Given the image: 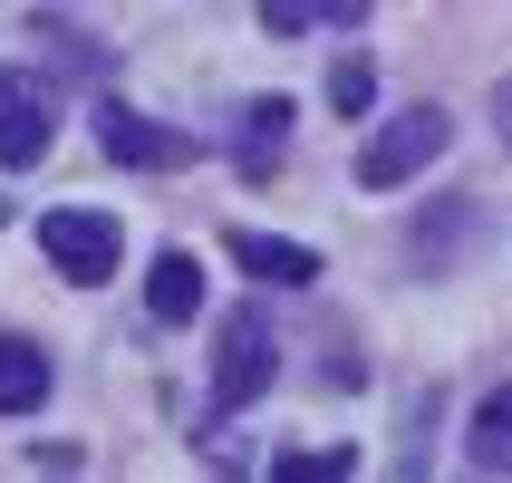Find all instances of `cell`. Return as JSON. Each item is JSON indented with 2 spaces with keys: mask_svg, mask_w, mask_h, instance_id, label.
<instances>
[{
  "mask_svg": "<svg viewBox=\"0 0 512 483\" xmlns=\"http://www.w3.org/2000/svg\"><path fill=\"white\" fill-rule=\"evenodd\" d=\"M474 474H512V397L493 387L484 416H474Z\"/></svg>",
  "mask_w": 512,
  "mask_h": 483,
  "instance_id": "10",
  "label": "cell"
},
{
  "mask_svg": "<svg viewBox=\"0 0 512 483\" xmlns=\"http://www.w3.org/2000/svg\"><path fill=\"white\" fill-rule=\"evenodd\" d=\"M445 145H455V116L445 107H397L368 145H358V184H368V194H397V184H416Z\"/></svg>",
  "mask_w": 512,
  "mask_h": 483,
  "instance_id": "1",
  "label": "cell"
},
{
  "mask_svg": "<svg viewBox=\"0 0 512 483\" xmlns=\"http://www.w3.org/2000/svg\"><path fill=\"white\" fill-rule=\"evenodd\" d=\"M493 126H503V145H512V78L493 87Z\"/></svg>",
  "mask_w": 512,
  "mask_h": 483,
  "instance_id": "15",
  "label": "cell"
},
{
  "mask_svg": "<svg viewBox=\"0 0 512 483\" xmlns=\"http://www.w3.org/2000/svg\"><path fill=\"white\" fill-rule=\"evenodd\" d=\"M261 29H271V39H300L310 10H300V0H261Z\"/></svg>",
  "mask_w": 512,
  "mask_h": 483,
  "instance_id": "13",
  "label": "cell"
},
{
  "mask_svg": "<svg viewBox=\"0 0 512 483\" xmlns=\"http://www.w3.org/2000/svg\"><path fill=\"white\" fill-rule=\"evenodd\" d=\"M49 397V348L39 339H0V416H29Z\"/></svg>",
  "mask_w": 512,
  "mask_h": 483,
  "instance_id": "8",
  "label": "cell"
},
{
  "mask_svg": "<svg viewBox=\"0 0 512 483\" xmlns=\"http://www.w3.org/2000/svg\"><path fill=\"white\" fill-rule=\"evenodd\" d=\"M300 10H310V20H339V29L368 20V0H300Z\"/></svg>",
  "mask_w": 512,
  "mask_h": 483,
  "instance_id": "14",
  "label": "cell"
},
{
  "mask_svg": "<svg viewBox=\"0 0 512 483\" xmlns=\"http://www.w3.org/2000/svg\"><path fill=\"white\" fill-rule=\"evenodd\" d=\"M49 116H58L49 87L29 78V68H0V165H10V174H29L39 155H49V136H58Z\"/></svg>",
  "mask_w": 512,
  "mask_h": 483,
  "instance_id": "4",
  "label": "cell"
},
{
  "mask_svg": "<svg viewBox=\"0 0 512 483\" xmlns=\"http://www.w3.org/2000/svg\"><path fill=\"white\" fill-rule=\"evenodd\" d=\"M145 310L165 319V329H184V319L203 310V271H194V252H155V271H145Z\"/></svg>",
  "mask_w": 512,
  "mask_h": 483,
  "instance_id": "7",
  "label": "cell"
},
{
  "mask_svg": "<svg viewBox=\"0 0 512 483\" xmlns=\"http://www.w3.org/2000/svg\"><path fill=\"white\" fill-rule=\"evenodd\" d=\"M97 145H107V165H145V174L194 165V136H184V126H155V116H136V107H97Z\"/></svg>",
  "mask_w": 512,
  "mask_h": 483,
  "instance_id": "5",
  "label": "cell"
},
{
  "mask_svg": "<svg viewBox=\"0 0 512 483\" xmlns=\"http://www.w3.org/2000/svg\"><path fill=\"white\" fill-rule=\"evenodd\" d=\"M39 252H49L58 281H78V290L116 281V223L107 213H49V223H39Z\"/></svg>",
  "mask_w": 512,
  "mask_h": 483,
  "instance_id": "3",
  "label": "cell"
},
{
  "mask_svg": "<svg viewBox=\"0 0 512 483\" xmlns=\"http://www.w3.org/2000/svg\"><path fill=\"white\" fill-rule=\"evenodd\" d=\"M329 107H339V116H368L377 107V68H368V58H339V68H329Z\"/></svg>",
  "mask_w": 512,
  "mask_h": 483,
  "instance_id": "11",
  "label": "cell"
},
{
  "mask_svg": "<svg viewBox=\"0 0 512 483\" xmlns=\"http://www.w3.org/2000/svg\"><path fill=\"white\" fill-rule=\"evenodd\" d=\"M339 474H358V455H281V483H339Z\"/></svg>",
  "mask_w": 512,
  "mask_h": 483,
  "instance_id": "12",
  "label": "cell"
},
{
  "mask_svg": "<svg viewBox=\"0 0 512 483\" xmlns=\"http://www.w3.org/2000/svg\"><path fill=\"white\" fill-rule=\"evenodd\" d=\"M271 377H281L271 319H261V310H232L223 319V358H213V416H242L252 397H271Z\"/></svg>",
  "mask_w": 512,
  "mask_h": 483,
  "instance_id": "2",
  "label": "cell"
},
{
  "mask_svg": "<svg viewBox=\"0 0 512 483\" xmlns=\"http://www.w3.org/2000/svg\"><path fill=\"white\" fill-rule=\"evenodd\" d=\"M232 261L252 281H281V290H310L319 281V252L310 242H281V232H232Z\"/></svg>",
  "mask_w": 512,
  "mask_h": 483,
  "instance_id": "6",
  "label": "cell"
},
{
  "mask_svg": "<svg viewBox=\"0 0 512 483\" xmlns=\"http://www.w3.org/2000/svg\"><path fill=\"white\" fill-rule=\"evenodd\" d=\"M281 136H290V97H252V107H242V174H271L281 165Z\"/></svg>",
  "mask_w": 512,
  "mask_h": 483,
  "instance_id": "9",
  "label": "cell"
}]
</instances>
